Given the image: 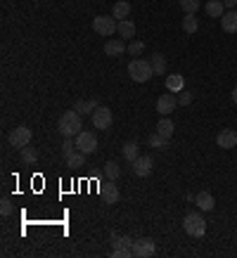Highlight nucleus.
Listing matches in <instances>:
<instances>
[{
    "instance_id": "16",
    "label": "nucleus",
    "mask_w": 237,
    "mask_h": 258,
    "mask_svg": "<svg viewBox=\"0 0 237 258\" xmlns=\"http://www.w3.org/2000/svg\"><path fill=\"white\" fill-rule=\"evenodd\" d=\"M124 52H126V43H124V40L114 38V40H107V43H104V54L118 57V54H124Z\"/></svg>"
},
{
    "instance_id": "23",
    "label": "nucleus",
    "mask_w": 237,
    "mask_h": 258,
    "mask_svg": "<svg viewBox=\"0 0 237 258\" xmlns=\"http://www.w3.org/2000/svg\"><path fill=\"white\" fill-rule=\"evenodd\" d=\"M118 176H121V166H118L116 161H107V164H104V178L116 180Z\"/></svg>"
},
{
    "instance_id": "3",
    "label": "nucleus",
    "mask_w": 237,
    "mask_h": 258,
    "mask_svg": "<svg viewBox=\"0 0 237 258\" xmlns=\"http://www.w3.org/2000/svg\"><path fill=\"white\" fill-rule=\"evenodd\" d=\"M182 228L185 232L190 234V237H204L206 234V220H204V216L197 214V211H192L182 218Z\"/></svg>"
},
{
    "instance_id": "25",
    "label": "nucleus",
    "mask_w": 237,
    "mask_h": 258,
    "mask_svg": "<svg viewBox=\"0 0 237 258\" xmlns=\"http://www.w3.org/2000/svg\"><path fill=\"white\" fill-rule=\"evenodd\" d=\"M138 150H140V147H138V142H126L124 147H121V152H124L126 161H130V164H133V161L140 156V154H138Z\"/></svg>"
},
{
    "instance_id": "21",
    "label": "nucleus",
    "mask_w": 237,
    "mask_h": 258,
    "mask_svg": "<svg viewBox=\"0 0 237 258\" xmlns=\"http://www.w3.org/2000/svg\"><path fill=\"white\" fill-rule=\"evenodd\" d=\"M166 90H168V92H180L182 90V76L180 74L166 76Z\"/></svg>"
},
{
    "instance_id": "2",
    "label": "nucleus",
    "mask_w": 237,
    "mask_h": 258,
    "mask_svg": "<svg viewBox=\"0 0 237 258\" xmlns=\"http://www.w3.org/2000/svg\"><path fill=\"white\" fill-rule=\"evenodd\" d=\"M128 76L136 80V83H145L154 76V69H152V62L147 60H133L128 64Z\"/></svg>"
},
{
    "instance_id": "4",
    "label": "nucleus",
    "mask_w": 237,
    "mask_h": 258,
    "mask_svg": "<svg viewBox=\"0 0 237 258\" xmlns=\"http://www.w3.org/2000/svg\"><path fill=\"white\" fill-rule=\"evenodd\" d=\"M92 31H95L98 36H107V38H110L114 31H118V22L114 17L100 14V17L92 19Z\"/></svg>"
},
{
    "instance_id": "29",
    "label": "nucleus",
    "mask_w": 237,
    "mask_h": 258,
    "mask_svg": "<svg viewBox=\"0 0 237 258\" xmlns=\"http://www.w3.org/2000/svg\"><path fill=\"white\" fill-rule=\"evenodd\" d=\"M182 28H185V34H194V31L200 28L197 17H194V14H185V19H182Z\"/></svg>"
},
{
    "instance_id": "13",
    "label": "nucleus",
    "mask_w": 237,
    "mask_h": 258,
    "mask_svg": "<svg viewBox=\"0 0 237 258\" xmlns=\"http://www.w3.org/2000/svg\"><path fill=\"white\" fill-rule=\"evenodd\" d=\"M220 28H223L226 34H237V12L235 10H230V12H226V14L220 17Z\"/></svg>"
},
{
    "instance_id": "6",
    "label": "nucleus",
    "mask_w": 237,
    "mask_h": 258,
    "mask_svg": "<svg viewBox=\"0 0 237 258\" xmlns=\"http://www.w3.org/2000/svg\"><path fill=\"white\" fill-rule=\"evenodd\" d=\"M90 118H92V126H95L98 130H107V128L112 126V121H114V116H112L110 107H98L90 114Z\"/></svg>"
},
{
    "instance_id": "11",
    "label": "nucleus",
    "mask_w": 237,
    "mask_h": 258,
    "mask_svg": "<svg viewBox=\"0 0 237 258\" xmlns=\"http://www.w3.org/2000/svg\"><path fill=\"white\" fill-rule=\"evenodd\" d=\"M176 107H178V98H176V95H162V98L156 100V112L164 116L171 114Z\"/></svg>"
},
{
    "instance_id": "20",
    "label": "nucleus",
    "mask_w": 237,
    "mask_h": 258,
    "mask_svg": "<svg viewBox=\"0 0 237 258\" xmlns=\"http://www.w3.org/2000/svg\"><path fill=\"white\" fill-rule=\"evenodd\" d=\"M100 107V104H98V100H81V102H76V112H78V114H92V112H95V109Z\"/></svg>"
},
{
    "instance_id": "26",
    "label": "nucleus",
    "mask_w": 237,
    "mask_h": 258,
    "mask_svg": "<svg viewBox=\"0 0 237 258\" xmlns=\"http://www.w3.org/2000/svg\"><path fill=\"white\" fill-rule=\"evenodd\" d=\"M83 164H86V154H83V152H74L72 156H66V166H69V168H81Z\"/></svg>"
},
{
    "instance_id": "24",
    "label": "nucleus",
    "mask_w": 237,
    "mask_h": 258,
    "mask_svg": "<svg viewBox=\"0 0 237 258\" xmlns=\"http://www.w3.org/2000/svg\"><path fill=\"white\" fill-rule=\"evenodd\" d=\"M118 34H121V38H133L136 36V24L128 22V19L118 22Z\"/></svg>"
},
{
    "instance_id": "17",
    "label": "nucleus",
    "mask_w": 237,
    "mask_h": 258,
    "mask_svg": "<svg viewBox=\"0 0 237 258\" xmlns=\"http://www.w3.org/2000/svg\"><path fill=\"white\" fill-rule=\"evenodd\" d=\"M128 14H130V2H128V0H118L116 5L112 8V17L118 19V22L128 19Z\"/></svg>"
},
{
    "instance_id": "1",
    "label": "nucleus",
    "mask_w": 237,
    "mask_h": 258,
    "mask_svg": "<svg viewBox=\"0 0 237 258\" xmlns=\"http://www.w3.org/2000/svg\"><path fill=\"white\" fill-rule=\"evenodd\" d=\"M57 128H60L62 138H72V135H78V133L83 130L81 114H78L76 109H69V112H64V114L60 116V124H57Z\"/></svg>"
},
{
    "instance_id": "14",
    "label": "nucleus",
    "mask_w": 237,
    "mask_h": 258,
    "mask_svg": "<svg viewBox=\"0 0 237 258\" xmlns=\"http://www.w3.org/2000/svg\"><path fill=\"white\" fill-rule=\"evenodd\" d=\"M100 194H102V199L107 202V204H116L118 202V187L114 185V180H110L107 185H102V190H100Z\"/></svg>"
},
{
    "instance_id": "30",
    "label": "nucleus",
    "mask_w": 237,
    "mask_h": 258,
    "mask_svg": "<svg viewBox=\"0 0 237 258\" xmlns=\"http://www.w3.org/2000/svg\"><path fill=\"white\" fill-rule=\"evenodd\" d=\"M180 8L185 14H194V12L202 8V2L200 0H180Z\"/></svg>"
},
{
    "instance_id": "12",
    "label": "nucleus",
    "mask_w": 237,
    "mask_h": 258,
    "mask_svg": "<svg viewBox=\"0 0 237 258\" xmlns=\"http://www.w3.org/2000/svg\"><path fill=\"white\" fill-rule=\"evenodd\" d=\"M194 204H197V208H202V211H214V208H216V199H214L211 192L202 190L200 194H197V199H194Z\"/></svg>"
},
{
    "instance_id": "18",
    "label": "nucleus",
    "mask_w": 237,
    "mask_h": 258,
    "mask_svg": "<svg viewBox=\"0 0 237 258\" xmlns=\"http://www.w3.org/2000/svg\"><path fill=\"white\" fill-rule=\"evenodd\" d=\"M223 8H226V5H223V0H209V2L204 5L206 14H209V17H214V19H220L223 14H226V12H223Z\"/></svg>"
},
{
    "instance_id": "35",
    "label": "nucleus",
    "mask_w": 237,
    "mask_h": 258,
    "mask_svg": "<svg viewBox=\"0 0 237 258\" xmlns=\"http://www.w3.org/2000/svg\"><path fill=\"white\" fill-rule=\"evenodd\" d=\"M133 256V251H114L112 249V258H128Z\"/></svg>"
},
{
    "instance_id": "36",
    "label": "nucleus",
    "mask_w": 237,
    "mask_h": 258,
    "mask_svg": "<svg viewBox=\"0 0 237 258\" xmlns=\"http://www.w3.org/2000/svg\"><path fill=\"white\" fill-rule=\"evenodd\" d=\"M223 5L232 10V8H235V5H237V0H223Z\"/></svg>"
},
{
    "instance_id": "19",
    "label": "nucleus",
    "mask_w": 237,
    "mask_h": 258,
    "mask_svg": "<svg viewBox=\"0 0 237 258\" xmlns=\"http://www.w3.org/2000/svg\"><path fill=\"white\" fill-rule=\"evenodd\" d=\"M112 246H114V251H133V240L114 234L112 237Z\"/></svg>"
},
{
    "instance_id": "9",
    "label": "nucleus",
    "mask_w": 237,
    "mask_h": 258,
    "mask_svg": "<svg viewBox=\"0 0 237 258\" xmlns=\"http://www.w3.org/2000/svg\"><path fill=\"white\" fill-rule=\"evenodd\" d=\"M216 144H218L220 150H232V147H237V133L232 128L220 130V133L216 135Z\"/></svg>"
},
{
    "instance_id": "7",
    "label": "nucleus",
    "mask_w": 237,
    "mask_h": 258,
    "mask_svg": "<svg viewBox=\"0 0 237 258\" xmlns=\"http://www.w3.org/2000/svg\"><path fill=\"white\" fill-rule=\"evenodd\" d=\"M28 142H31V130H28L26 126H19V128H14V130L10 133V144H12V147L22 150V147H26Z\"/></svg>"
},
{
    "instance_id": "31",
    "label": "nucleus",
    "mask_w": 237,
    "mask_h": 258,
    "mask_svg": "<svg viewBox=\"0 0 237 258\" xmlns=\"http://www.w3.org/2000/svg\"><path fill=\"white\" fill-rule=\"evenodd\" d=\"M126 50L130 57H138V54H142V50H145V43H140V40H133V43L126 45Z\"/></svg>"
},
{
    "instance_id": "28",
    "label": "nucleus",
    "mask_w": 237,
    "mask_h": 258,
    "mask_svg": "<svg viewBox=\"0 0 237 258\" xmlns=\"http://www.w3.org/2000/svg\"><path fill=\"white\" fill-rule=\"evenodd\" d=\"M147 144L154 147V150H162V147H168V140L162 138L159 133H152V135H147Z\"/></svg>"
},
{
    "instance_id": "32",
    "label": "nucleus",
    "mask_w": 237,
    "mask_h": 258,
    "mask_svg": "<svg viewBox=\"0 0 237 258\" xmlns=\"http://www.w3.org/2000/svg\"><path fill=\"white\" fill-rule=\"evenodd\" d=\"M74 152H76V142H72V138H64V144H62L64 159H66V156H72Z\"/></svg>"
},
{
    "instance_id": "37",
    "label": "nucleus",
    "mask_w": 237,
    "mask_h": 258,
    "mask_svg": "<svg viewBox=\"0 0 237 258\" xmlns=\"http://www.w3.org/2000/svg\"><path fill=\"white\" fill-rule=\"evenodd\" d=\"M232 102H235V104H237V88L232 90Z\"/></svg>"
},
{
    "instance_id": "33",
    "label": "nucleus",
    "mask_w": 237,
    "mask_h": 258,
    "mask_svg": "<svg viewBox=\"0 0 237 258\" xmlns=\"http://www.w3.org/2000/svg\"><path fill=\"white\" fill-rule=\"evenodd\" d=\"M190 102H192V92H188V90H180V95H178V104L188 107Z\"/></svg>"
},
{
    "instance_id": "34",
    "label": "nucleus",
    "mask_w": 237,
    "mask_h": 258,
    "mask_svg": "<svg viewBox=\"0 0 237 258\" xmlns=\"http://www.w3.org/2000/svg\"><path fill=\"white\" fill-rule=\"evenodd\" d=\"M0 214L12 216V202H10V199H2V202H0Z\"/></svg>"
},
{
    "instance_id": "15",
    "label": "nucleus",
    "mask_w": 237,
    "mask_h": 258,
    "mask_svg": "<svg viewBox=\"0 0 237 258\" xmlns=\"http://www.w3.org/2000/svg\"><path fill=\"white\" fill-rule=\"evenodd\" d=\"M174 130H176V126H174V121H171L168 116H162V118L156 121V133L162 135V138H166V140H171V135H174Z\"/></svg>"
},
{
    "instance_id": "27",
    "label": "nucleus",
    "mask_w": 237,
    "mask_h": 258,
    "mask_svg": "<svg viewBox=\"0 0 237 258\" xmlns=\"http://www.w3.org/2000/svg\"><path fill=\"white\" fill-rule=\"evenodd\" d=\"M22 161H24V164H28V166H31V164H36L38 161V152H36V147H22Z\"/></svg>"
},
{
    "instance_id": "10",
    "label": "nucleus",
    "mask_w": 237,
    "mask_h": 258,
    "mask_svg": "<svg viewBox=\"0 0 237 258\" xmlns=\"http://www.w3.org/2000/svg\"><path fill=\"white\" fill-rule=\"evenodd\" d=\"M133 173L138 178H147L152 173V156H138L133 161Z\"/></svg>"
},
{
    "instance_id": "22",
    "label": "nucleus",
    "mask_w": 237,
    "mask_h": 258,
    "mask_svg": "<svg viewBox=\"0 0 237 258\" xmlns=\"http://www.w3.org/2000/svg\"><path fill=\"white\" fill-rule=\"evenodd\" d=\"M152 69H154L156 76H164V74H166V57L162 52L152 54Z\"/></svg>"
},
{
    "instance_id": "5",
    "label": "nucleus",
    "mask_w": 237,
    "mask_h": 258,
    "mask_svg": "<svg viewBox=\"0 0 237 258\" xmlns=\"http://www.w3.org/2000/svg\"><path fill=\"white\" fill-rule=\"evenodd\" d=\"M76 150L83 152V154H92L98 150V135L90 133V130H81L76 135Z\"/></svg>"
},
{
    "instance_id": "8",
    "label": "nucleus",
    "mask_w": 237,
    "mask_h": 258,
    "mask_svg": "<svg viewBox=\"0 0 237 258\" xmlns=\"http://www.w3.org/2000/svg\"><path fill=\"white\" fill-rule=\"evenodd\" d=\"M154 251H156L154 242L147 240V237L133 242V256H138V258H150V256H154Z\"/></svg>"
}]
</instances>
